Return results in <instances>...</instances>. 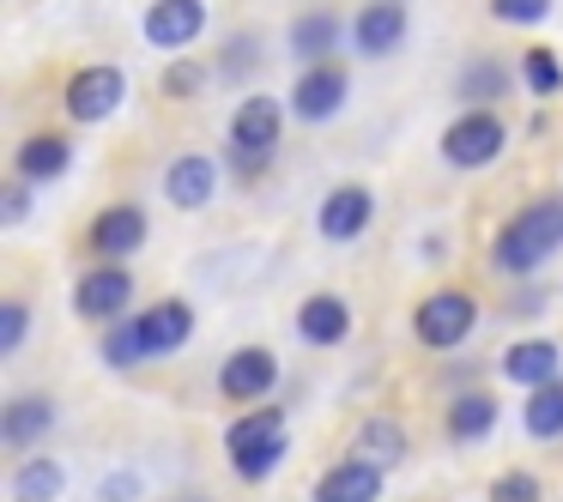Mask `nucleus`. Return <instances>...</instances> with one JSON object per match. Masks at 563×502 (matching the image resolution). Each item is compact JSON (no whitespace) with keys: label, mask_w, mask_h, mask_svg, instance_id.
Instances as JSON below:
<instances>
[{"label":"nucleus","mask_w":563,"mask_h":502,"mask_svg":"<svg viewBox=\"0 0 563 502\" xmlns=\"http://www.w3.org/2000/svg\"><path fill=\"white\" fill-rule=\"evenodd\" d=\"M563 248V200H533L497 231V267L503 272H539Z\"/></svg>","instance_id":"f257e3e1"},{"label":"nucleus","mask_w":563,"mask_h":502,"mask_svg":"<svg viewBox=\"0 0 563 502\" xmlns=\"http://www.w3.org/2000/svg\"><path fill=\"white\" fill-rule=\"evenodd\" d=\"M285 448H291V436H285V412H273V405L243 412L231 430H224V454H231L236 478H249V484L273 478V466L285 460Z\"/></svg>","instance_id":"f03ea898"},{"label":"nucleus","mask_w":563,"mask_h":502,"mask_svg":"<svg viewBox=\"0 0 563 502\" xmlns=\"http://www.w3.org/2000/svg\"><path fill=\"white\" fill-rule=\"evenodd\" d=\"M279 134H285V110L273 98H243L231 115V170L243 182H255L261 170L273 164L279 152Z\"/></svg>","instance_id":"7ed1b4c3"},{"label":"nucleus","mask_w":563,"mask_h":502,"mask_svg":"<svg viewBox=\"0 0 563 502\" xmlns=\"http://www.w3.org/2000/svg\"><path fill=\"white\" fill-rule=\"evenodd\" d=\"M412 327H418V345H430V352H454V345L473 339L478 303L466 291H430L424 303H418Z\"/></svg>","instance_id":"20e7f679"},{"label":"nucleus","mask_w":563,"mask_h":502,"mask_svg":"<svg viewBox=\"0 0 563 502\" xmlns=\"http://www.w3.org/2000/svg\"><path fill=\"white\" fill-rule=\"evenodd\" d=\"M503 146H509V127L490 110H466L461 122L442 134V158H449L454 170H485V164L503 158Z\"/></svg>","instance_id":"39448f33"},{"label":"nucleus","mask_w":563,"mask_h":502,"mask_svg":"<svg viewBox=\"0 0 563 502\" xmlns=\"http://www.w3.org/2000/svg\"><path fill=\"white\" fill-rule=\"evenodd\" d=\"M207 37V0H152L146 7V43L164 55H183Z\"/></svg>","instance_id":"423d86ee"},{"label":"nucleus","mask_w":563,"mask_h":502,"mask_svg":"<svg viewBox=\"0 0 563 502\" xmlns=\"http://www.w3.org/2000/svg\"><path fill=\"white\" fill-rule=\"evenodd\" d=\"M122 91H128V79H122V67H79L74 79H67V115L74 122H110L115 110H122Z\"/></svg>","instance_id":"0eeeda50"},{"label":"nucleus","mask_w":563,"mask_h":502,"mask_svg":"<svg viewBox=\"0 0 563 502\" xmlns=\"http://www.w3.org/2000/svg\"><path fill=\"white\" fill-rule=\"evenodd\" d=\"M345 91H352L345 67H333V62L303 67V79L291 86V115L297 122H333V115L345 110Z\"/></svg>","instance_id":"6e6552de"},{"label":"nucleus","mask_w":563,"mask_h":502,"mask_svg":"<svg viewBox=\"0 0 563 502\" xmlns=\"http://www.w3.org/2000/svg\"><path fill=\"white\" fill-rule=\"evenodd\" d=\"M128 303H134V272L128 267H98L74 285V309L86 321H122Z\"/></svg>","instance_id":"1a4fd4ad"},{"label":"nucleus","mask_w":563,"mask_h":502,"mask_svg":"<svg viewBox=\"0 0 563 502\" xmlns=\"http://www.w3.org/2000/svg\"><path fill=\"white\" fill-rule=\"evenodd\" d=\"M273 381H279V357H273L267 345H243V352H231L219 369V388L231 393V400H261V393H273Z\"/></svg>","instance_id":"9d476101"},{"label":"nucleus","mask_w":563,"mask_h":502,"mask_svg":"<svg viewBox=\"0 0 563 502\" xmlns=\"http://www.w3.org/2000/svg\"><path fill=\"white\" fill-rule=\"evenodd\" d=\"M146 212L140 207H103L98 219H91V248H98L103 260H128L146 248Z\"/></svg>","instance_id":"9b49d317"},{"label":"nucleus","mask_w":563,"mask_h":502,"mask_svg":"<svg viewBox=\"0 0 563 502\" xmlns=\"http://www.w3.org/2000/svg\"><path fill=\"white\" fill-rule=\"evenodd\" d=\"M140 327V345H146V357H170L188 345V333H195V309L176 303V297H164V303H152L146 315H134Z\"/></svg>","instance_id":"f8f14e48"},{"label":"nucleus","mask_w":563,"mask_h":502,"mask_svg":"<svg viewBox=\"0 0 563 502\" xmlns=\"http://www.w3.org/2000/svg\"><path fill=\"white\" fill-rule=\"evenodd\" d=\"M164 194H170V207H183V212L207 207V200L219 194V164H212L207 152H183V158L164 170Z\"/></svg>","instance_id":"ddd939ff"},{"label":"nucleus","mask_w":563,"mask_h":502,"mask_svg":"<svg viewBox=\"0 0 563 502\" xmlns=\"http://www.w3.org/2000/svg\"><path fill=\"white\" fill-rule=\"evenodd\" d=\"M369 212H376L369 188L340 182L328 200H321V236H328V243H352V236H364V231H369Z\"/></svg>","instance_id":"4468645a"},{"label":"nucleus","mask_w":563,"mask_h":502,"mask_svg":"<svg viewBox=\"0 0 563 502\" xmlns=\"http://www.w3.org/2000/svg\"><path fill=\"white\" fill-rule=\"evenodd\" d=\"M352 43H357V55H394L406 43V7L400 0H369L364 13L352 19Z\"/></svg>","instance_id":"2eb2a0df"},{"label":"nucleus","mask_w":563,"mask_h":502,"mask_svg":"<svg viewBox=\"0 0 563 502\" xmlns=\"http://www.w3.org/2000/svg\"><path fill=\"white\" fill-rule=\"evenodd\" d=\"M55 430V400L49 393H19V400L0 405V442L7 448H31L37 436Z\"/></svg>","instance_id":"dca6fc26"},{"label":"nucleus","mask_w":563,"mask_h":502,"mask_svg":"<svg viewBox=\"0 0 563 502\" xmlns=\"http://www.w3.org/2000/svg\"><path fill=\"white\" fill-rule=\"evenodd\" d=\"M376 497H382V466L369 460H340L316 484V502H376Z\"/></svg>","instance_id":"f3484780"},{"label":"nucleus","mask_w":563,"mask_h":502,"mask_svg":"<svg viewBox=\"0 0 563 502\" xmlns=\"http://www.w3.org/2000/svg\"><path fill=\"white\" fill-rule=\"evenodd\" d=\"M297 333H303L309 345H340L345 333H352V303L333 291H316L303 309H297Z\"/></svg>","instance_id":"a211bd4d"},{"label":"nucleus","mask_w":563,"mask_h":502,"mask_svg":"<svg viewBox=\"0 0 563 502\" xmlns=\"http://www.w3.org/2000/svg\"><path fill=\"white\" fill-rule=\"evenodd\" d=\"M503 376L521 381L527 393L551 388V381H558V345L551 339H515L509 352H503Z\"/></svg>","instance_id":"6ab92c4d"},{"label":"nucleus","mask_w":563,"mask_h":502,"mask_svg":"<svg viewBox=\"0 0 563 502\" xmlns=\"http://www.w3.org/2000/svg\"><path fill=\"white\" fill-rule=\"evenodd\" d=\"M67 164H74V146H67V134H31L25 146L13 152L19 182H55Z\"/></svg>","instance_id":"aec40b11"},{"label":"nucleus","mask_w":563,"mask_h":502,"mask_svg":"<svg viewBox=\"0 0 563 502\" xmlns=\"http://www.w3.org/2000/svg\"><path fill=\"white\" fill-rule=\"evenodd\" d=\"M490 424H497V400L490 393H461V400L449 405V436L454 442H478V436H490Z\"/></svg>","instance_id":"412c9836"},{"label":"nucleus","mask_w":563,"mask_h":502,"mask_svg":"<svg viewBox=\"0 0 563 502\" xmlns=\"http://www.w3.org/2000/svg\"><path fill=\"white\" fill-rule=\"evenodd\" d=\"M333 43H340V19H333V13H303V19L291 25V55H303L309 67L328 62Z\"/></svg>","instance_id":"4be33fe9"},{"label":"nucleus","mask_w":563,"mask_h":502,"mask_svg":"<svg viewBox=\"0 0 563 502\" xmlns=\"http://www.w3.org/2000/svg\"><path fill=\"white\" fill-rule=\"evenodd\" d=\"M527 436L533 442H558L563 436V376L551 381V388L527 393Z\"/></svg>","instance_id":"5701e85b"},{"label":"nucleus","mask_w":563,"mask_h":502,"mask_svg":"<svg viewBox=\"0 0 563 502\" xmlns=\"http://www.w3.org/2000/svg\"><path fill=\"white\" fill-rule=\"evenodd\" d=\"M357 460L382 466V472H388L394 460H406V436H400V424H388V417H369V424L357 430Z\"/></svg>","instance_id":"b1692460"},{"label":"nucleus","mask_w":563,"mask_h":502,"mask_svg":"<svg viewBox=\"0 0 563 502\" xmlns=\"http://www.w3.org/2000/svg\"><path fill=\"white\" fill-rule=\"evenodd\" d=\"M62 484H67V472L55 460H25L13 472V502H55Z\"/></svg>","instance_id":"393cba45"},{"label":"nucleus","mask_w":563,"mask_h":502,"mask_svg":"<svg viewBox=\"0 0 563 502\" xmlns=\"http://www.w3.org/2000/svg\"><path fill=\"white\" fill-rule=\"evenodd\" d=\"M503 91H509V67L497 62V55H485V62H473L461 74V98L473 103V110H485V103H497Z\"/></svg>","instance_id":"a878e982"},{"label":"nucleus","mask_w":563,"mask_h":502,"mask_svg":"<svg viewBox=\"0 0 563 502\" xmlns=\"http://www.w3.org/2000/svg\"><path fill=\"white\" fill-rule=\"evenodd\" d=\"M521 79L533 86V98H558V91H563V67H558V55H551V49H527Z\"/></svg>","instance_id":"bb28decb"},{"label":"nucleus","mask_w":563,"mask_h":502,"mask_svg":"<svg viewBox=\"0 0 563 502\" xmlns=\"http://www.w3.org/2000/svg\"><path fill=\"white\" fill-rule=\"evenodd\" d=\"M103 357H110L115 369L146 364V345H140V327H134V321H115V327L103 333Z\"/></svg>","instance_id":"cd10ccee"},{"label":"nucleus","mask_w":563,"mask_h":502,"mask_svg":"<svg viewBox=\"0 0 563 502\" xmlns=\"http://www.w3.org/2000/svg\"><path fill=\"white\" fill-rule=\"evenodd\" d=\"M551 13V0H490V19L503 25H539Z\"/></svg>","instance_id":"c85d7f7f"},{"label":"nucleus","mask_w":563,"mask_h":502,"mask_svg":"<svg viewBox=\"0 0 563 502\" xmlns=\"http://www.w3.org/2000/svg\"><path fill=\"white\" fill-rule=\"evenodd\" d=\"M490 502H539V478L533 472H503L490 484Z\"/></svg>","instance_id":"c756f323"},{"label":"nucleus","mask_w":563,"mask_h":502,"mask_svg":"<svg viewBox=\"0 0 563 502\" xmlns=\"http://www.w3.org/2000/svg\"><path fill=\"white\" fill-rule=\"evenodd\" d=\"M200 86H207V67L200 62H176L170 74H164V91H170V98H195Z\"/></svg>","instance_id":"7c9ffc66"},{"label":"nucleus","mask_w":563,"mask_h":502,"mask_svg":"<svg viewBox=\"0 0 563 502\" xmlns=\"http://www.w3.org/2000/svg\"><path fill=\"white\" fill-rule=\"evenodd\" d=\"M25 303H19V297H13V303H7V309H0V352H7V357H13L19 352V345H25Z\"/></svg>","instance_id":"2f4dec72"},{"label":"nucleus","mask_w":563,"mask_h":502,"mask_svg":"<svg viewBox=\"0 0 563 502\" xmlns=\"http://www.w3.org/2000/svg\"><path fill=\"white\" fill-rule=\"evenodd\" d=\"M25 188H31V182H13V188H7V200H0V224H19V219H25V207H31Z\"/></svg>","instance_id":"473e14b6"}]
</instances>
